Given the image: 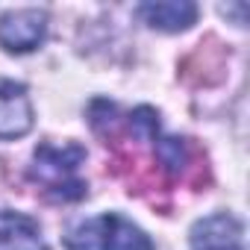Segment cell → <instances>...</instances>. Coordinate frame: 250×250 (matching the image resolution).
<instances>
[{"label": "cell", "instance_id": "6da1fadb", "mask_svg": "<svg viewBox=\"0 0 250 250\" xmlns=\"http://www.w3.org/2000/svg\"><path fill=\"white\" fill-rule=\"evenodd\" d=\"M83 162H85V147H80L74 142H65V145L42 142L33 153L30 177H33V183L42 186V191L50 200L74 203V200L85 197V191H88L85 180H80Z\"/></svg>", "mask_w": 250, "mask_h": 250}, {"label": "cell", "instance_id": "7a4b0ae2", "mask_svg": "<svg viewBox=\"0 0 250 250\" xmlns=\"http://www.w3.org/2000/svg\"><path fill=\"white\" fill-rule=\"evenodd\" d=\"M65 244L68 250H153V241L142 227L115 212L77 224L65 235Z\"/></svg>", "mask_w": 250, "mask_h": 250}, {"label": "cell", "instance_id": "3957f363", "mask_svg": "<svg viewBox=\"0 0 250 250\" xmlns=\"http://www.w3.org/2000/svg\"><path fill=\"white\" fill-rule=\"evenodd\" d=\"M227 59H229V50L215 39V36H206L183 62H180V77L188 83V85H218L224 77H227Z\"/></svg>", "mask_w": 250, "mask_h": 250}, {"label": "cell", "instance_id": "277c9868", "mask_svg": "<svg viewBox=\"0 0 250 250\" xmlns=\"http://www.w3.org/2000/svg\"><path fill=\"white\" fill-rule=\"evenodd\" d=\"M47 36V12L15 9L0 18V44L9 53H30Z\"/></svg>", "mask_w": 250, "mask_h": 250}, {"label": "cell", "instance_id": "5b68a950", "mask_svg": "<svg viewBox=\"0 0 250 250\" xmlns=\"http://www.w3.org/2000/svg\"><path fill=\"white\" fill-rule=\"evenodd\" d=\"M191 250H247L244 247V224L229 215L218 212L191 227Z\"/></svg>", "mask_w": 250, "mask_h": 250}, {"label": "cell", "instance_id": "8992f818", "mask_svg": "<svg viewBox=\"0 0 250 250\" xmlns=\"http://www.w3.org/2000/svg\"><path fill=\"white\" fill-rule=\"evenodd\" d=\"M33 130V103L27 85L0 77V139H21Z\"/></svg>", "mask_w": 250, "mask_h": 250}, {"label": "cell", "instance_id": "52a82bcc", "mask_svg": "<svg viewBox=\"0 0 250 250\" xmlns=\"http://www.w3.org/2000/svg\"><path fill=\"white\" fill-rule=\"evenodd\" d=\"M0 250H50L33 218L21 212H0Z\"/></svg>", "mask_w": 250, "mask_h": 250}, {"label": "cell", "instance_id": "ba28073f", "mask_svg": "<svg viewBox=\"0 0 250 250\" xmlns=\"http://www.w3.org/2000/svg\"><path fill=\"white\" fill-rule=\"evenodd\" d=\"M139 15L162 33H183L197 21V6L188 0H171V3H145L139 6Z\"/></svg>", "mask_w": 250, "mask_h": 250}]
</instances>
